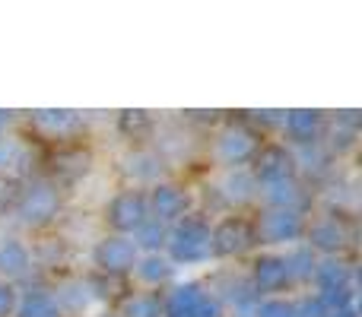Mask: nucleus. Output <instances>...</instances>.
Here are the masks:
<instances>
[{"label":"nucleus","instance_id":"nucleus-1","mask_svg":"<svg viewBox=\"0 0 362 317\" xmlns=\"http://www.w3.org/2000/svg\"><path fill=\"white\" fill-rule=\"evenodd\" d=\"M99 257H102V263H105V267L121 270V267H127V263H131L134 248H131V244H124V241H108V244H102Z\"/></svg>","mask_w":362,"mask_h":317},{"label":"nucleus","instance_id":"nucleus-2","mask_svg":"<svg viewBox=\"0 0 362 317\" xmlns=\"http://www.w3.org/2000/svg\"><path fill=\"white\" fill-rule=\"evenodd\" d=\"M156 314V305L153 301H137V317H150Z\"/></svg>","mask_w":362,"mask_h":317},{"label":"nucleus","instance_id":"nucleus-3","mask_svg":"<svg viewBox=\"0 0 362 317\" xmlns=\"http://www.w3.org/2000/svg\"><path fill=\"white\" fill-rule=\"evenodd\" d=\"M6 305H10V289H4V286H0V311H4Z\"/></svg>","mask_w":362,"mask_h":317}]
</instances>
